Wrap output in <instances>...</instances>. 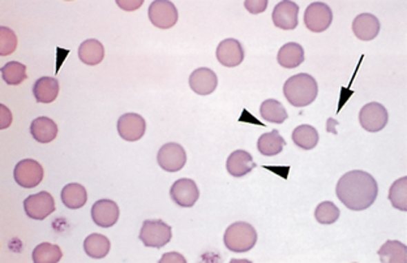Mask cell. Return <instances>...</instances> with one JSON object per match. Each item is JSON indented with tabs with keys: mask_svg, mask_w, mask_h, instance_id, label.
<instances>
[{
	"mask_svg": "<svg viewBox=\"0 0 407 263\" xmlns=\"http://www.w3.org/2000/svg\"><path fill=\"white\" fill-rule=\"evenodd\" d=\"M335 194L350 210L363 211L375 204L379 185L371 173L366 171H350L338 180Z\"/></svg>",
	"mask_w": 407,
	"mask_h": 263,
	"instance_id": "obj_1",
	"label": "cell"
},
{
	"mask_svg": "<svg viewBox=\"0 0 407 263\" xmlns=\"http://www.w3.org/2000/svg\"><path fill=\"white\" fill-rule=\"evenodd\" d=\"M284 94L294 107H306L316 101L319 85L308 73H299L290 77L284 85Z\"/></svg>",
	"mask_w": 407,
	"mask_h": 263,
	"instance_id": "obj_2",
	"label": "cell"
},
{
	"mask_svg": "<svg viewBox=\"0 0 407 263\" xmlns=\"http://www.w3.org/2000/svg\"><path fill=\"white\" fill-rule=\"evenodd\" d=\"M257 242V232L250 223L237 222L225 231L224 244L228 251L246 253L251 251Z\"/></svg>",
	"mask_w": 407,
	"mask_h": 263,
	"instance_id": "obj_3",
	"label": "cell"
},
{
	"mask_svg": "<svg viewBox=\"0 0 407 263\" xmlns=\"http://www.w3.org/2000/svg\"><path fill=\"white\" fill-rule=\"evenodd\" d=\"M139 238L145 246L161 249L172 239V229L161 219H148L143 223Z\"/></svg>",
	"mask_w": 407,
	"mask_h": 263,
	"instance_id": "obj_4",
	"label": "cell"
},
{
	"mask_svg": "<svg viewBox=\"0 0 407 263\" xmlns=\"http://www.w3.org/2000/svg\"><path fill=\"white\" fill-rule=\"evenodd\" d=\"M150 23L159 29H170L178 23L179 13L174 3L168 0H156L148 10Z\"/></svg>",
	"mask_w": 407,
	"mask_h": 263,
	"instance_id": "obj_5",
	"label": "cell"
},
{
	"mask_svg": "<svg viewBox=\"0 0 407 263\" xmlns=\"http://www.w3.org/2000/svg\"><path fill=\"white\" fill-rule=\"evenodd\" d=\"M333 21V12L329 6L321 1L310 4L304 12V24L312 33H323Z\"/></svg>",
	"mask_w": 407,
	"mask_h": 263,
	"instance_id": "obj_6",
	"label": "cell"
},
{
	"mask_svg": "<svg viewBox=\"0 0 407 263\" xmlns=\"http://www.w3.org/2000/svg\"><path fill=\"white\" fill-rule=\"evenodd\" d=\"M13 176L20 187L32 189L41 184L45 176V171L34 159H24L16 165Z\"/></svg>",
	"mask_w": 407,
	"mask_h": 263,
	"instance_id": "obj_7",
	"label": "cell"
},
{
	"mask_svg": "<svg viewBox=\"0 0 407 263\" xmlns=\"http://www.w3.org/2000/svg\"><path fill=\"white\" fill-rule=\"evenodd\" d=\"M388 111L381 103L371 102L360 109L359 123L364 131L371 133L383 131L388 124Z\"/></svg>",
	"mask_w": 407,
	"mask_h": 263,
	"instance_id": "obj_8",
	"label": "cell"
},
{
	"mask_svg": "<svg viewBox=\"0 0 407 263\" xmlns=\"http://www.w3.org/2000/svg\"><path fill=\"white\" fill-rule=\"evenodd\" d=\"M157 162L166 172H178L187 163V154L181 145L177 143L165 144L158 151Z\"/></svg>",
	"mask_w": 407,
	"mask_h": 263,
	"instance_id": "obj_9",
	"label": "cell"
},
{
	"mask_svg": "<svg viewBox=\"0 0 407 263\" xmlns=\"http://www.w3.org/2000/svg\"><path fill=\"white\" fill-rule=\"evenodd\" d=\"M24 209L29 218L34 220H43L55 211V201L48 191H39L25 200Z\"/></svg>",
	"mask_w": 407,
	"mask_h": 263,
	"instance_id": "obj_10",
	"label": "cell"
},
{
	"mask_svg": "<svg viewBox=\"0 0 407 263\" xmlns=\"http://www.w3.org/2000/svg\"><path fill=\"white\" fill-rule=\"evenodd\" d=\"M146 123L139 114H124L118 120V133L127 143H136L144 137Z\"/></svg>",
	"mask_w": 407,
	"mask_h": 263,
	"instance_id": "obj_11",
	"label": "cell"
},
{
	"mask_svg": "<svg viewBox=\"0 0 407 263\" xmlns=\"http://www.w3.org/2000/svg\"><path fill=\"white\" fill-rule=\"evenodd\" d=\"M298 16H299L298 4L294 1H290V0H284V1L278 3L272 13L273 24L282 30L297 29L298 24H299Z\"/></svg>",
	"mask_w": 407,
	"mask_h": 263,
	"instance_id": "obj_12",
	"label": "cell"
},
{
	"mask_svg": "<svg viewBox=\"0 0 407 263\" xmlns=\"http://www.w3.org/2000/svg\"><path fill=\"white\" fill-rule=\"evenodd\" d=\"M171 200L180 207H192L200 197L196 182L191 179L177 180L170 189Z\"/></svg>",
	"mask_w": 407,
	"mask_h": 263,
	"instance_id": "obj_13",
	"label": "cell"
},
{
	"mask_svg": "<svg viewBox=\"0 0 407 263\" xmlns=\"http://www.w3.org/2000/svg\"><path fill=\"white\" fill-rule=\"evenodd\" d=\"M216 56L224 67L234 68L243 63L244 50L238 39L228 38L218 45Z\"/></svg>",
	"mask_w": 407,
	"mask_h": 263,
	"instance_id": "obj_14",
	"label": "cell"
},
{
	"mask_svg": "<svg viewBox=\"0 0 407 263\" xmlns=\"http://www.w3.org/2000/svg\"><path fill=\"white\" fill-rule=\"evenodd\" d=\"M119 206L111 200H99L92 207V219L98 227L110 228L119 219Z\"/></svg>",
	"mask_w": 407,
	"mask_h": 263,
	"instance_id": "obj_15",
	"label": "cell"
},
{
	"mask_svg": "<svg viewBox=\"0 0 407 263\" xmlns=\"http://www.w3.org/2000/svg\"><path fill=\"white\" fill-rule=\"evenodd\" d=\"M218 78L215 71L209 68H197L190 76V86L199 96H209L217 89Z\"/></svg>",
	"mask_w": 407,
	"mask_h": 263,
	"instance_id": "obj_16",
	"label": "cell"
},
{
	"mask_svg": "<svg viewBox=\"0 0 407 263\" xmlns=\"http://www.w3.org/2000/svg\"><path fill=\"white\" fill-rule=\"evenodd\" d=\"M353 32L360 41H372L380 33V21L371 13H360L353 21Z\"/></svg>",
	"mask_w": 407,
	"mask_h": 263,
	"instance_id": "obj_17",
	"label": "cell"
},
{
	"mask_svg": "<svg viewBox=\"0 0 407 263\" xmlns=\"http://www.w3.org/2000/svg\"><path fill=\"white\" fill-rule=\"evenodd\" d=\"M255 167L256 163L253 162V158L246 150H235L228 156L226 162V169L234 178H243L248 175Z\"/></svg>",
	"mask_w": 407,
	"mask_h": 263,
	"instance_id": "obj_18",
	"label": "cell"
},
{
	"mask_svg": "<svg viewBox=\"0 0 407 263\" xmlns=\"http://www.w3.org/2000/svg\"><path fill=\"white\" fill-rule=\"evenodd\" d=\"M30 133L33 138L39 144H48L52 143L58 136V125L54 120L39 116L32 121L30 124Z\"/></svg>",
	"mask_w": 407,
	"mask_h": 263,
	"instance_id": "obj_19",
	"label": "cell"
},
{
	"mask_svg": "<svg viewBox=\"0 0 407 263\" xmlns=\"http://www.w3.org/2000/svg\"><path fill=\"white\" fill-rule=\"evenodd\" d=\"M277 61L281 67L288 68V70L298 68L300 64L304 61V48H301L297 42L286 43L279 48L278 55H277Z\"/></svg>",
	"mask_w": 407,
	"mask_h": 263,
	"instance_id": "obj_20",
	"label": "cell"
},
{
	"mask_svg": "<svg viewBox=\"0 0 407 263\" xmlns=\"http://www.w3.org/2000/svg\"><path fill=\"white\" fill-rule=\"evenodd\" d=\"M59 81L52 77H41L33 86V94L39 103H51L59 96Z\"/></svg>",
	"mask_w": 407,
	"mask_h": 263,
	"instance_id": "obj_21",
	"label": "cell"
},
{
	"mask_svg": "<svg viewBox=\"0 0 407 263\" xmlns=\"http://www.w3.org/2000/svg\"><path fill=\"white\" fill-rule=\"evenodd\" d=\"M77 55L86 65H98L105 58V48L97 39H86L79 46Z\"/></svg>",
	"mask_w": 407,
	"mask_h": 263,
	"instance_id": "obj_22",
	"label": "cell"
},
{
	"mask_svg": "<svg viewBox=\"0 0 407 263\" xmlns=\"http://www.w3.org/2000/svg\"><path fill=\"white\" fill-rule=\"evenodd\" d=\"M86 201H88V193L84 185L81 184L71 182L66 185L61 191V202L71 210L81 209L86 204Z\"/></svg>",
	"mask_w": 407,
	"mask_h": 263,
	"instance_id": "obj_23",
	"label": "cell"
},
{
	"mask_svg": "<svg viewBox=\"0 0 407 263\" xmlns=\"http://www.w3.org/2000/svg\"><path fill=\"white\" fill-rule=\"evenodd\" d=\"M380 262L383 263H406L407 248L405 244L397 240H389L384 244L377 251Z\"/></svg>",
	"mask_w": 407,
	"mask_h": 263,
	"instance_id": "obj_24",
	"label": "cell"
},
{
	"mask_svg": "<svg viewBox=\"0 0 407 263\" xmlns=\"http://www.w3.org/2000/svg\"><path fill=\"white\" fill-rule=\"evenodd\" d=\"M285 145L286 143L284 137L278 133V131L273 129L269 133H264L263 136H260L257 141V149H259V153L263 156H275L282 153Z\"/></svg>",
	"mask_w": 407,
	"mask_h": 263,
	"instance_id": "obj_25",
	"label": "cell"
},
{
	"mask_svg": "<svg viewBox=\"0 0 407 263\" xmlns=\"http://www.w3.org/2000/svg\"><path fill=\"white\" fill-rule=\"evenodd\" d=\"M111 249L110 240L101 233H92L84 241V251L90 258L102 260L108 257Z\"/></svg>",
	"mask_w": 407,
	"mask_h": 263,
	"instance_id": "obj_26",
	"label": "cell"
},
{
	"mask_svg": "<svg viewBox=\"0 0 407 263\" xmlns=\"http://www.w3.org/2000/svg\"><path fill=\"white\" fill-rule=\"evenodd\" d=\"M319 132L312 125H299L292 132V141L303 150H312L319 144Z\"/></svg>",
	"mask_w": 407,
	"mask_h": 263,
	"instance_id": "obj_27",
	"label": "cell"
},
{
	"mask_svg": "<svg viewBox=\"0 0 407 263\" xmlns=\"http://www.w3.org/2000/svg\"><path fill=\"white\" fill-rule=\"evenodd\" d=\"M260 114L264 120L269 123H275V124H282L288 119L286 108L284 107V105L278 102L277 99L264 101L260 107Z\"/></svg>",
	"mask_w": 407,
	"mask_h": 263,
	"instance_id": "obj_28",
	"label": "cell"
},
{
	"mask_svg": "<svg viewBox=\"0 0 407 263\" xmlns=\"http://www.w3.org/2000/svg\"><path fill=\"white\" fill-rule=\"evenodd\" d=\"M32 257L34 263H58L63 257V253L58 245L42 242L33 251Z\"/></svg>",
	"mask_w": 407,
	"mask_h": 263,
	"instance_id": "obj_29",
	"label": "cell"
},
{
	"mask_svg": "<svg viewBox=\"0 0 407 263\" xmlns=\"http://www.w3.org/2000/svg\"><path fill=\"white\" fill-rule=\"evenodd\" d=\"M389 201L393 207L401 211H407V178L397 180L389 191Z\"/></svg>",
	"mask_w": 407,
	"mask_h": 263,
	"instance_id": "obj_30",
	"label": "cell"
},
{
	"mask_svg": "<svg viewBox=\"0 0 407 263\" xmlns=\"http://www.w3.org/2000/svg\"><path fill=\"white\" fill-rule=\"evenodd\" d=\"M1 77L7 85H20L26 80V67L19 61H10L1 68Z\"/></svg>",
	"mask_w": 407,
	"mask_h": 263,
	"instance_id": "obj_31",
	"label": "cell"
},
{
	"mask_svg": "<svg viewBox=\"0 0 407 263\" xmlns=\"http://www.w3.org/2000/svg\"><path fill=\"white\" fill-rule=\"evenodd\" d=\"M341 215V211L339 209L335 206L333 202L330 201H325L321 202L316 207L315 210V218L316 220L323 224V226H329V224H333Z\"/></svg>",
	"mask_w": 407,
	"mask_h": 263,
	"instance_id": "obj_32",
	"label": "cell"
},
{
	"mask_svg": "<svg viewBox=\"0 0 407 263\" xmlns=\"http://www.w3.org/2000/svg\"><path fill=\"white\" fill-rule=\"evenodd\" d=\"M16 48H17L16 33L7 26H0V55L8 56L14 52Z\"/></svg>",
	"mask_w": 407,
	"mask_h": 263,
	"instance_id": "obj_33",
	"label": "cell"
},
{
	"mask_svg": "<svg viewBox=\"0 0 407 263\" xmlns=\"http://www.w3.org/2000/svg\"><path fill=\"white\" fill-rule=\"evenodd\" d=\"M244 7L247 8L248 12L253 13V14H257V13H261L268 8V0H247L244 1Z\"/></svg>",
	"mask_w": 407,
	"mask_h": 263,
	"instance_id": "obj_34",
	"label": "cell"
},
{
	"mask_svg": "<svg viewBox=\"0 0 407 263\" xmlns=\"http://www.w3.org/2000/svg\"><path fill=\"white\" fill-rule=\"evenodd\" d=\"M166 262H180V263H186V258L179 254V253H166L165 255H163V258H161V261L159 263H166Z\"/></svg>",
	"mask_w": 407,
	"mask_h": 263,
	"instance_id": "obj_35",
	"label": "cell"
},
{
	"mask_svg": "<svg viewBox=\"0 0 407 263\" xmlns=\"http://www.w3.org/2000/svg\"><path fill=\"white\" fill-rule=\"evenodd\" d=\"M120 8L126 10V11H133V10H137L140 6H143V0H139V1H135V3H130V1H117Z\"/></svg>",
	"mask_w": 407,
	"mask_h": 263,
	"instance_id": "obj_36",
	"label": "cell"
},
{
	"mask_svg": "<svg viewBox=\"0 0 407 263\" xmlns=\"http://www.w3.org/2000/svg\"><path fill=\"white\" fill-rule=\"evenodd\" d=\"M247 120H250L248 123H252V124H259V125H263L260 121L257 119H255V118H252L251 115H250V112L247 111V109H243V115H241V118H240L239 121H247Z\"/></svg>",
	"mask_w": 407,
	"mask_h": 263,
	"instance_id": "obj_37",
	"label": "cell"
}]
</instances>
